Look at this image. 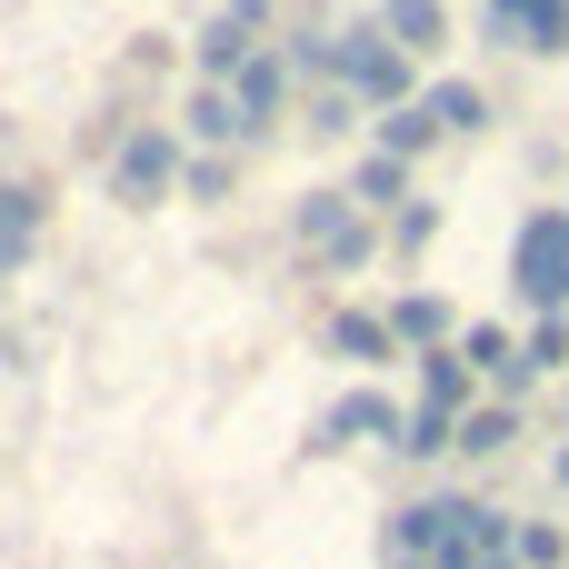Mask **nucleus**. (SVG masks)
Masks as SVG:
<instances>
[{
    "instance_id": "11",
    "label": "nucleus",
    "mask_w": 569,
    "mask_h": 569,
    "mask_svg": "<svg viewBox=\"0 0 569 569\" xmlns=\"http://www.w3.org/2000/svg\"><path fill=\"white\" fill-rule=\"evenodd\" d=\"M380 30H390L410 60H430V50L450 40V10H440V0H380Z\"/></svg>"
},
{
    "instance_id": "24",
    "label": "nucleus",
    "mask_w": 569,
    "mask_h": 569,
    "mask_svg": "<svg viewBox=\"0 0 569 569\" xmlns=\"http://www.w3.org/2000/svg\"><path fill=\"white\" fill-rule=\"evenodd\" d=\"M430 230H440V210H430V200H410V210H390V240H400V250H420Z\"/></svg>"
},
{
    "instance_id": "13",
    "label": "nucleus",
    "mask_w": 569,
    "mask_h": 569,
    "mask_svg": "<svg viewBox=\"0 0 569 569\" xmlns=\"http://www.w3.org/2000/svg\"><path fill=\"white\" fill-rule=\"evenodd\" d=\"M290 80H300V70H290V60H270V50H260V60L240 70V90H230V100L250 110V130H260V120H280V100H290Z\"/></svg>"
},
{
    "instance_id": "23",
    "label": "nucleus",
    "mask_w": 569,
    "mask_h": 569,
    "mask_svg": "<svg viewBox=\"0 0 569 569\" xmlns=\"http://www.w3.org/2000/svg\"><path fill=\"white\" fill-rule=\"evenodd\" d=\"M180 190H190V200H230V160H190Z\"/></svg>"
},
{
    "instance_id": "5",
    "label": "nucleus",
    "mask_w": 569,
    "mask_h": 569,
    "mask_svg": "<svg viewBox=\"0 0 569 569\" xmlns=\"http://www.w3.org/2000/svg\"><path fill=\"white\" fill-rule=\"evenodd\" d=\"M180 140L170 130H130L120 150H110V200H130V210H150V200H170L180 190Z\"/></svg>"
},
{
    "instance_id": "22",
    "label": "nucleus",
    "mask_w": 569,
    "mask_h": 569,
    "mask_svg": "<svg viewBox=\"0 0 569 569\" xmlns=\"http://www.w3.org/2000/svg\"><path fill=\"white\" fill-rule=\"evenodd\" d=\"M520 360H530V380H540V370H560V360H569V320H540V330L520 340Z\"/></svg>"
},
{
    "instance_id": "10",
    "label": "nucleus",
    "mask_w": 569,
    "mask_h": 569,
    "mask_svg": "<svg viewBox=\"0 0 569 569\" xmlns=\"http://www.w3.org/2000/svg\"><path fill=\"white\" fill-rule=\"evenodd\" d=\"M470 360H460V340L450 350H420V410H440V420H470Z\"/></svg>"
},
{
    "instance_id": "20",
    "label": "nucleus",
    "mask_w": 569,
    "mask_h": 569,
    "mask_svg": "<svg viewBox=\"0 0 569 569\" xmlns=\"http://www.w3.org/2000/svg\"><path fill=\"white\" fill-rule=\"evenodd\" d=\"M510 440H520V410H510V400H490V410L460 420V450H470V460H500Z\"/></svg>"
},
{
    "instance_id": "17",
    "label": "nucleus",
    "mask_w": 569,
    "mask_h": 569,
    "mask_svg": "<svg viewBox=\"0 0 569 569\" xmlns=\"http://www.w3.org/2000/svg\"><path fill=\"white\" fill-rule=\"evenodd\" d=\"M430 140H440L430 100H410V110H380V160H400V170H410V160H420Z\"/></svg>"
},
{
    "instance_id": "19",
    "label": "nucleus",
    "mask_w": 569,
    "mask_h": 569,
    "mask_svg": "<svg viewBox=\"0 0 569 569\" xmlns=\"http://www.w3.org/2000/svg\"><path fill=\"white\" fill-rule=\"evenodd\" d=\"M240 130H250V110H240L230 90L200 80V90H190V140H240Z\"/></svg>"
},
{
    "instance_id": "16",
    "label": "nucleus",
    "mask_w": 569,
    "mask_h": 569,
    "mask_svg": "<svg viewBox=\"0 0 569 569\" xmlns=\"http://www.w3.org/2000/svg\"><path fill=\"white\" fill-rule=\"evenodd\" d=\"M330 350H340V360H390L400 330H390V310H340V320H330Z\"/></svg>"
},
{
    "instance_id": "3",
    "label": "nucleus",
    "mask_w": 569,
    "mask_h": 569,
    "mask_svg": "<svg viewBox=\"0 0 569 569\" xmlns=\"http://www.w3.org/2000/svg\"><path fill=\"white\" fill-rule=\"evenodd\" d=\"M510 290H520L540 320L569 310V210H530V220H520V240H510Z\"/></svg>"
},
{
    "instance_id": "9",
    "label": "nucleus",
    "mask_w": 569,
    "mask_h": 569,
    "mask_svg": "<svg viewBox=\"0 0 569 569\" xmlns=\"http://www.w3.org/2000/svg\"><path fill=\"white\" fill-rule=\"evenodd\" d=\"M460 360H470L500 400H520V390H530V360H520V340H510L500 320H470V330H460Z\"/></svg>"
},
{
    "instance_id": "21",
    "label": "nucleus",
    "mask_w": 569,
    "mask_h": 569,
    "mask_svg": "<svg viewBox=\"0 0 569 569\" xmlns=\"http://www.w3.org/2000/svg\"><path fill=\"white\" fill-rule=\"evenodd\" d=\"M510 560H520V569H560V560H569V540L550 530V520H520V540H510Z\"/></svg>"
},
{
    "instance_id": "18",
    "label": "nucleus",
    "mask_w": 569,
    "mask_h": 569,
    "mask_svg": "<svg viewBox=\"0 0 569 569\" xmlns=\"http://www.w3.org/2000/svg\"><path fill=\"white\" fill-rule=\"evenodd\" d=\"M350 200H360V210H410V170H400V160H380V150H370V160H360V170H350Z\"/></svg>"
},
{
    "instance_id": "1",
    "label": "nucleus",
    "mask_w": 569,
    "mask_h": 569,
    "mask_svg": "<svg viewBox=\"0 0 569 569\" xmlns=\"http://www.w3.org/2000/svg\"><path fill=\"white\" fill-rule=\"evenodd\" d=\"M510 510H490V500H420V510H400L390 520V560H430V569H490L510 560Z\"/></svg>"
},
{
    "instance_id": "27",
    "label": "nucleus",
    "mask_w": 569,
    "mask_h": 569,
    "mask_svg": "<svg viewBox=\"0 0 569 569\" xmlns=\"http://www.w3.org/2000/svg\"><path fill=\"white\" fill-rule=\"evenodd\" d=\"M230 10H260V0H230Z\"/></svg>"
},
{
    "instance_id": "25",
    "label": "nucleus",
    "mask_w": 569,
    "mask_h": 569,
    "mask_svg": "<svg viewBox=\"0 0 569 569\" xmlns=\"http://www.w3.org/2000/svg\"><path fill=\"white\" fill-rule=\"evenodd\" d=\"M310 130H350V90H320L310 100Z\"/></svg>"
},
{
    "instance_id": "2",
    "label": "nucleus",
    "mask_w": 569,
    "mask_h": 569,
    "mask_svg": "<svg viewBox=\"0 0 569 569\" xmlns=\"http://www.w3.org/2000/svg\"><path fill=\"white\" fill-rule=\"evenodd\" d=\"M410 50L390 40V30H330V80L350 90V100H370V110H410Z\"/></svg>"
},
{
    "instance_id": "12",
    "label": "nucleus",
    "mask_w": 569,
    "mask_h": 569,
    "mask_svg": "<svg viewBox=\"0 0 569 569\" xmlns=\"http://www.w3.org/2000/svg\"><path fill=\"white\" fill-rule=\"evenodd\" d=\"M30 240H40V190H20V180H0V280L30 260Z\"/></svg>"
},
{
    "instance_id": "7",
    "label": "nucleus",
    "mask_w": 569,
    "mask_h": 569,
    "mask_svg": "<svg viewBox=\"0 0 569 569\" xmlns=\"http://www.w3.org/2000/svg\"><path fill=\"white\" fill-rule=\"evenodd\" d=\"M350 440H410V410H400L390 390H350V400L310 430V450H350Z\"/></svg>"
},
{
    "instance_id": "6",
    "label": "nucleus",
    "mask_w": 569,
    "mask_h": 569,
    "mask_svg": "<svg viewBox=\"0 0 569 569\" xmlns=\"http://www.w3.org/2000/svg\"><path fill=\"white\" fill-rule=\"evenodd\" d=\"M480 30H490L500 50L560 60V50H569V0H490V10H480Z\"/></svg>"
},
{
    "instance_id": "4",
    "label": "nucleus",
    "mask_w": 569,
    "mask_h": 569,
    "mask_svg": "<svg viewBox=\"0 0 569 569\" xmlns=\"http://www.w3.org/2000/svg\"><path fill=\"white\" fill-rule=\"evenodd\" d=\"M290 230H300V250H310L320 270H360V260H370V210H360L350 190H300Z\"/></svg>"
},
{
    "instance_id": "26",
    "label": "nucleus",
    "mask_w": 569,
    "mask_h": 569,
    "mask_svg": "<svg viewBox=\"0 0 569 569\" xmlns=\"http://www.w3.org/2000/svg\"><path fill=\"white\" fill-rule=\"evenodd\" d=\"M390 569H430V560H390Z\"/></svg>"
},
{
    "instance_id": "14",
    "label": "nucleus",
    "mask_w": 569,
    "mask_h": 569,
    "mask_svg": "<svg viewBox=\"0 0 569 569\" xmlns=\"http://www.w3.org/2000/svg\"><path fill=\"white\" fill-rule=\"evenodd\" d=\"M430 100V120L450 130V140H480L490 130V90H470V80H440V90H420Z\"/></svg>"
},
{
    "instance_id": "28",
    "label": "nucleus",
    "mask_w": 569,
    "mask_h": 569,
    "mask_svg": "<svg viewBox=\"0 0 569 569\" xmlns=\"http://www.w3.org/2000/svg\"><path fill=\"white\" fill-rule=\"evenodd\" d=\"M490 569H520V560H490Z\"/></svg>"
},
{
    "instance_id": "8",
    "label": "nucleus",
    "mask_w": 569,
    "mask_h": 569,
    "mask_svg": "<svg viewBox=\"0 0 569 569\" xmlns=\"http://www.w3.org/2000/svg\"><path fill=\"white\" fill-rule=\"evenodd\" d=\"M250 60H260V10H220V20L200 30V80H210V90H240Z\"/></svg>"
},
{
    "instance_id": "15",
    "label": "nucleus",
    "mask_w": 569,
    "mask_h": 569,
    "mask_svg": "<svg viewBox=\"0 0 569 569\" xmlns=\"http://www.w3.org/2000/svg\"><path fill=\"white\" fill-rule=\"evenodd\" d=\"M390 330L420 340V350H450V300H440V290H400V300H390Z\"/></svg>"
}]
</instances>
